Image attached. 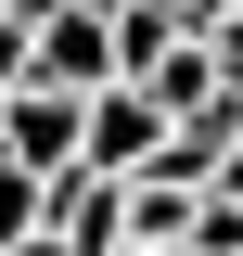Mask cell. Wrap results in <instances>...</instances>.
I'll return each instance as SVG.
<instances>
[{
  "label": "cell",
  "instance_id": "cell-1",
  "mask_svg": "<svg viewBox=\"0 0 243 256\" xmlns=\"http://www.w3.org/2000/svg\"><path fill=\"white\" fill-rule=\"evenodd\" d=\"M154 141H166V116H154L141 90H90L77 102V166H90V180H141Z\"/></svg>",
  "mask_w": 243,
  "mask_h": 256
},
{
  "label": "cell",
  "instance_id": "cell-2",
  "mask_svg": "<svg viewBox=\"0 0 243 256\" xmlns=\"http://www.w3.org/2000/svg\"><path fill=\"white\" fill-rule=\"evenodd\" d=\"M0 166H26V180H64V166H77V102L26 77V90L0 102Z\"/></svg>",
  "mask_w": 243,
  "mask_h": 256
},
{
  "label": "cell",
  "instance_id": "cell-3",
  "mask_svg": "<svg viewBox=\"0 0 243 256\" xmlns=\"http://www.w3.org/2000/svg\"><path fill=\"white\" fill-rule=\"evenodd\" d=\"M192 205H205V192H166V180H128V244H154V256H180V244H192Z\"/></svg>",
  "mask_w": 243,
  "mask_h": 256
},
{
  "label": "cell",
  "instance_id": "cell-4",
  "mask_svg": "<svg viewBox=\"0 0 243 256\" xmlns=\"http://www.w3.org/2000/svg\"><path fill=\"white\" fill-rule=\"evenodd\" d=\"M102 26H116V90H128V77H141L154 52H166V38H180V26H166V13H154V0H128V13H102Z\"/></svg>",
  "mask_w": 243,
  "mask_h": 256
},
{
  "label": "cell",
  "instance_id": "cell-5",
  "mask_svg": "<svg viewBox=\"0 0 243 256\" xmlns=\"http://www.w3.org/2000/svg\"><path fill=\"white\" fill-rule=\"evenodd\" d=\"M180 256H243V205H230V192L192 205V244H180Z\"/></svg>",
  "mask_w": 243,
  "mask_h": 256
},
{
  "label": "cell",
  "instance_id": "cell-6",
  "mask_svg": "<svg viewBox=\"0 0 243 256\" xmlns=\"http://www.w3.org/2000/svg\"><path fill=\"white\" fill-rule=\"evenodd\" d=\"M77 13H128V0H77Z\"/></svg>",
  "mask_w": 243,
  "mask_h": 256
},
{
  "label": "cell",
  "instance_id": "cell-7",
  "mask_svg": "<svg viewBox=\"0 0 243 256\" xmlns=\"http://www.w3.org/2000/svg\"><path fill=\"white\" fill-rule=\"evenodd\" d=\"M230 13H243V0H230Z\"/></svg>",
  "mask_w": 243,
  "mask_h": 256
}]
</instances>
